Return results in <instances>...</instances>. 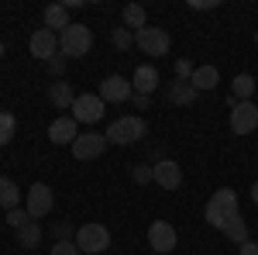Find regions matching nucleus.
<instances>
[{"mask_svg":"<svg viewBox=\"0 0 258 255\" xmlns=\"http://www.w3.org/2000/svg\"><path fill=\"white\" fill-rule=\"evenodd\" d=\"M203 217H207L217 231H224L231 241H238V245H244V241H248V224H244V217H241V207H238L234 190H227V186H224V190H217V193L207 200Z\"/></svg>","mask_w":258,"mask_h":255,"instance_id":"1","label":"nucleus"},{"mask_svg":"<svg viewBox=\"0 0 258 255\" xmlns=\"http://www.w3.org/2000/svg\"><path fill=\"white\" fill-rule=\"evenodd\" d=\"M59 48L66 59H80V56H86L93 48V31L86 24H69L59 35Z\"/></svg>","mask_w":258,"mask_h":255,"instance_id":"2","label":"nucleus"},{"mask_svg":"<svg viewBox=\"0 0 258 255\" xmlns=\"http://www.w3.org/2000/svg\"><path fill=\"white\" fill-rule=\"evenodd\" d=\"M145 131L148 128H145L141 118H120L103 131V138H107V145H135V141L145 138Z\"/></svg>","mask_w":258,"mask_h":255,"instance_id":"3","label":"nucleus"},{"mask_svg":"<svg viewBox=\"0 0 258 255\" xmlns=\"http://www.w3.org/2000/svg\"><path fill=\"white\" fill-rule=\"evenodd\" d=\"M76 248L86 255H100V252H107L110 248V231L103 228V224H83L80 231H76Z\"/></svg>","mask_w":258,"mask_h":255,"instance_id":"4","label":"nucleus"},{"mask_svg":"<svg viewBox=\"0 0 258 255\" xmlns=\"http://www.w3.org/2000/svg\"><path fill=\"white\" fill-rule=\"evenodd\" d=\"M135 45H138L145 56H169V45H172V38H169V31H162V28H141V31H135Z\"/></svg>","mask_w":258,"mask_h":255,"instance_id":"5","label":"nucleus"},{"mask_svg":"<svg viewBox=\"0 0 258 255\" xmlns=\"http://www.w3.org/2000/svg\"><path fill=\"white\" fill-rule=\"evenodd\" d=\"M255 128H258V104L255 100L231 104V131L234 135H251Z\"/></svg>","mask_w":258,"mask_h":255,"instance_id":"6","label":"nucleus"},{"mask_svg":"<svg viewBox=\"0 0 258 255\" xmlns=\"http://www.w3.org/2000/svg\"><path fill=\"white\" fill-rule=\"evenodd\" d=\"M103 114H107V104L100 100V93H80L73 104V118L80 124H97Z\"/></svg>","mask_w":258,"mask_h":255,"instance_id":"7","label":"nucleus"},{"mask_svg":"<svg viewBox=\"0 0 258 255\" xmlns=\"http://www.w3.org/2000/svg\"><path fill=\"white\" fill-rule=\"evenodd\" d=\"M148 245L159 255H172V248H176V228L169 221H152L148 224Z\"/></svg>","mask_w":258,"mask_h":255,"instance_id":"8","label":"nucleus"},{"mask_svg":"<svg viewBox=\"0 0 258 255\" xmlns=\"http://www.w3.org/2000/svg\"><path fill=\"white\" fill-rule=\"evenodd\" d=\"M135 97V86H131V79L124 76H107L100 83V100L103 104H124V100Z\"/></svg>","mask_w":258,"mask_h":255,"instance_id":"9","label":"nucleus"},{"mask_svg":"<svg viewBox=\"0 0 258 255\" xmlns=\"http://www.w3.org/2000/svg\"><path fill=\"white\" fill-rule=\"evenodd\" d=\"M28 217L31 221H38V217H45L48 211H52V186L48 183H31V190H28Z\"/></svg>","mask_w":258,"mask_h":255,"instance_id":"10","label":"nucleus"},{"mask_svg":"<svg viewBox=\"0 0 258 255\" xmlns=\"http://www.w3.org/2000/svg\"><path fill=\"white\" fill-rule=\"evenodd\" d=\"M103 148H107V138L97 135V131H86V135H80L73 141V156L83 159V162H86V159H100Z\"/></svg>","mask_w":258,"mask_h":255,"instance_id":"11","label":"nucleus"},{"mask_svg":"<svg viewBox=\"0 0 258 255\" xmlns=\"http://www.w3.org/2000/svg\"><path fill=\"white\" fill-rule=\"evenodd\" d=\"M55 48H59V35L55 31H48V28H38L35 35H31V56L41 62L55 59Z\"/></svg>","mask_w":258,"mask_h":255,"instance_id":"12","label":"nucleus"},{"mask_svg":"<svg viewBox=\"0 0 258 255\" xmlns=\"http://www.w3.org/2000/svg\"><path fill=\"white\" fill-rule=\"evenodd\" d=\"M152 173H155V183H159L162 190H179V183H182V169H179L176 159H162V162H155Z\"/></svg>","mask_w":258,"mask_h":255,"instance_id":"13","label":"nucleus"},{"mask_svg":"<svg viewBox=\"0 0 258 255\" xmlns=\"http://www.w3.org/2000/svg\"><path fill=\"white\" fill-rule=\"evenodd\" d=\"M131 86H135V93H138V97H152V93L159 90V69H155V66H148V62L138 66V69H135V76H131Z\"/></svg>","mask_w":258,"mask_h":255,"instance_id":"14","label":"nucleus"},{"mask_svg":"<svg viewBox=\"0 0 258 255\" xmlns=\"http://www.w3.org/2000/svg\"><path fill=\"white\" fill-rule=\"evenodd\" d=\"M48 138H52L55 145H73V141L80 138V121L76 118H55L52 128H48Z\"/></svg>","mask_w":258,"mask_h":255,"instance_id":"15","label":"nucleus"},{"mask_svg":"<svg viewBox=\"0 0 258 255\" xmlns=\"http://www.w3.org/2000/svg\"><path fill=\"white\" fill-rule=\"evenodd\" d=\"M76 90H73V83H66V79H55L52 86H48V100L59 107V111H73V104H76Z\"/></svg>","mask_w":258,"mask_h":255,"instance_id":"16","label":"nucleus"},{"mask_svg":"<svg viewBox=\"0 0 258 255\" xmlns=\"http://www.w3.org/2000/svg\"><path fill=\"white\" fill-rule=\"evenodd\" d=\"M45 24H48V31H66L73 21H69V11H66V4H48L45 7Z\"/></svg>","mask_w":258,"mask_h":255,"instance_id":"17","label":"nucleus"},{"mask_svg":"<svg viewBox=\"0 0 258 255\" xmlns=\"http://www.w3.org/2000/svg\"><path fill=\"white\" fill-rule=\"evenodd\" d=\"M189 83H193V90H214V86H217L220 83V73H217V66H197V69H193V79H189Z\"/></svg>","mask_w":258,"mask_h":255,"instance_id":"18","label":"nucleus"},{"mask_svg":"<svg viewBox=\"0 0 258 255\" xmlns=\"http://www.w3.org/2000/svg\"><path fill=\"white\" fill-rule=\"evenodd\" d=\"M120 24H124V28H135V31H141V28L148 24L145 7H141V4H127V7L120 11Z\"/></svg>","mask_w":258,"mask_h":255,"instance_id":"19","label":"nucleus"},{"mask_svg":"<svg viewBox=\"0 0 258 255\" xmlns=\"http://www.w3.org/2000/svg\"><path fill=\"white\" fill-rule=\"evenodd\" d=\"M14 235H18V245H21V248H38V241H41V224H38V221H28V224H21Z\"/></svg>","mask_w":258,"mask_h":255,"instance_id":"20","label":"nucleus"},{"mask_svg":"<svg viewBox=\"0 0 258 255\" xmlns=\"http://www.w3.org/2000/svg\"><path fill=\"white\" fill-rule=\"evenodd\" d=\"M169 100H172V104H179V107H189V104L197 100L193 83H182V79H176V83L169 86Z\"/></svg>","mask_w":258,"mask_h":255,"instance_id":"21","label":"nucleus"},{"mask_svg":"<svg viewBox=\"0 0 258 255\" xmlns=\"http://www.w3.org/2000/svg\"><path fill=\"white\" fill-rule=\"evenodd\" d=\"M18 200H21L18 183H14V179H7V176H0V207L14 211V207H18Z\"/></svg>","mask_w":258,"mask_h":255,"instance_id":"22","label":"nucleus"},{"mask_svg":"<svg viewBox=\"0 0 258 255\" xmlns=\"http://www.w3.org/2000/svg\"><path fill=\"white\" fill-rule=\"evenodd\" d=\"M231 90H234V97H238V100H251V93H255V76H248V73L234 76Z\"/></svg>","mask_w":258,"mask_h":255,"instance_id":"23","label":"nucleus"},{"mask_svg":"<svg viewBox=\"0 0 258 255\" xmlns=\"http://www.w3.org/2000/svg\"><path fill=\"white\" fill-rule=\"evenodd\" d=\"M14 131H18V121H14V114H7V111H0V148L14 138Z\"/></svg>","mask_w":258,"mask_h":255,"instance_id":"24","label":"nucleus"},{"mask_svg":"<svg viewBox=\"0 0 258 255\" xmlns=\"http://www.w3.org/2000/svg\"><path fill=\"white\" fill-rule=\"evenodd\" d=\"M110 41L124 52V48H131V45H135V35H131L127 28H114V31H110Z\"/></svg>","mask_w":258,"mask_h":255,"instance_id":"25","label":"nucleus"},{"mask_svg":"<svg viewBox=\"0 0 258 255\" xmlns=\"http://www.w3.org/2000/svg\"><path fill=\"white\" fill-rule=\"evenodd\" d=\"M28 221H31V217H28V211H21V207H14V211H7V224H11L14 231H18L21 224H28Z\"/></svg>","mask_w":258,"mask_h":255,"instance_id":"26","label":"nucleus"},{"mask_svg":"<svg viewBox=\"0 0 258 255\" xmlns=\"http://www.w3.org/2000/svg\"><path fill=\"white\" fill-rule=\"evenodd\" d=\"M193 69H197V66H193L189 59H179L176 62V76L182 79V83H189V79H193Z\"/></svg>","mask_w":258,"mask_h":255,"instance_id":"27","label":"nucleus"},{"mask_svg":"<svg viewBox=\"0 0 258 255\" xmlns=\"http://www.w3.org/2000/svg\"><path fill=\"white\" fill-rule=\"evenodd\" d=\"M52 255H80V248H76V241H55Z\"/></svg>","mask_w":258,"mask_h":255,"instance_id":"28","label":"nucleus"},{"mask_svg":"<svg viewBox=\"0 0 258 255\" xmlns=\"http://www.w3.org/2000/svg\"><path fill=\"white\" fill-rule=\"evenodd\" d=\"M69 235H73V224H69V221H59V224H55V238H59V241H69Z\"/></svg>","mask_w":258,"mask_h":255,"instance_id":"29","label":"nucleus"},{"mask_svg":"<svg viewBox=\"0 0 258 255\" xmlns=\"http://www.w3.org/2000/svg\"><path fill=\"white\" fill-rule=\"evenodd\" d=\"M148 179H155V173L148 166H135V183H148Z\"/></svg>","mask_w":258,"mask_h":255,"instance_id":"30","label":"nucleus"},{"mask_svg":"<svg viewBox=\"0 0 258 255\" xmlns=\"http://www.w3.org/2000/svg\"><path fill=\"white\" fill-rule=\"evenodd\" d=\"M241 255H258V241H251V238H248V241L241 245Z\"/></svg>","mask_w":258,"mask_h":255,"instance_id":"31","label":"nucleus"},{"mask_svg":"<svg viewBox=\"0 0 258 255\" xmlns=\"http://www.w3.org/2000/svg\"><path fill=\"white\" fill-rule=\"evenodd\" d=\"M131 100H135V107H141V111L148 107V97H138V93H135V97H131Z\"/></svg>","mask_w":258,"mask_h":255,"instance_id":"32","label":"nucleus"},{"mask_svg":"<svg viewBox=\"0 0 258 255\" xmlns=\"http://www.w3.org/2000/svg\"><path fill=\"white\" fill-rule=\"evenodd\" d=\"M251 200H255V207H258V179H255V186H251Z\"/></svg>","mask_w":258,"mask_h":255,"instance_id":"33","label":"nucleus"},{"mask_svg":"<svg viewBox=\"0 0 258 255\" xmlns=\"http://www.w3.org/2000/svg\"><path fill=\"white\" fill-rule=\"evenodd\" d=\"M0 59H4V45H0Z\"/></svg>","mask_w":258,"mask_h":255,"instance_id":"34","label":"nucleus"}]
</instances>
